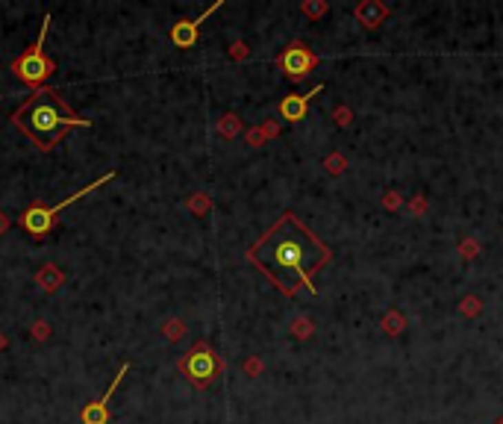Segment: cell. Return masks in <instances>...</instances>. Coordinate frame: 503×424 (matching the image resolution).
<instances>
[{
    "instance_id": "2",
    "label": "cell",
    "mask_w": 503,
    "mask_h": 424,
    "mask_svg": "<svg viewBox=\"0 0 503 424\" xmlns=\"http://www.w3.org/2000/svg\"><path fill=\"white\" fill-rule=\"evenodd\" d=\"M12 121H15V127L24 130V133L36 141L41 150H50L53 145H57L59 136H62V130H68V127H89L85 118H76L68 110V103H65L57 92H48V89H41V92L32 94L30 103H24L12 115Z\"/></svg>"
},
{
    "instance_id": "11",
    "label": "cell",
    "mask_w": 503,
    "mask_h": 424,
    "mask_svg": "<svg viewBox=\"0 0 503 424\" xmlns=\"http://www.w3.org/2000/svg\"><path fill=\"white\" fill-rule=\"evenodd\" d=\"M165 333L171 336V339H177V336H180L183 330H180V324H177V321H174V324H168V330H165Z\"/></svg>"
},
{
    "instance_id": "8",
    "label": "cell",
    "mask_w": 503,
    "mask_h": 424,
    "mask_svg": "<svg viewBox=\"0 0 503 424\" xmlns=\"http://www.w3.org/2000/svg\"><path fill=\"white\" fill-rule=\"evenodd\" d=\"M127 368L130 365H121V372L115 374V380H112V386L106 389V395L101 398V401H94V404H89L83 410V424H106L109 421V412H106V404H109V398L115 395V389H118V383L124 380V374H127Z\"/></svg>"
},
{
    "instance_id": "5",
    "label": "cell",
    "mask_w": 503,
    "mask_h": 424,
    "mask_svg": "<svg viewBox=\"0 0 503 424\" xmlns=\"http://www.w3.org/2000/svg\"><path fill=\"white\" fill-rule=\"evenodd\" d=\"M183 372L192 377V383H198V386H209V383H212V377L218 374V356L212 354V347H209V345L201 342V345H194V347H192V354L183 360Z\"/></svg>"
},
{
    "instance_id": "7",
    "label": "cell",
    "mask_w": 503,
    "mask_h": 424,
    "mask_svg": "<svg viewBox=\"0 0 503 424\" xmlns=\"http://www.w3.org/2000/svg\"><path fill=\"white\" fill-rule=\"evenodd\" d=\"M221 6H224V0H218V3H212L198 21H177V24H174V30H171V41H174L177 48H192L194 41H198V30H201V24L215 12V9H221Z\"/></svg>"
},
{
    "instance_id": "13",
    "label": "cell",
    "mask_w": 503,
    "mask_h": 424,
    "mask_svg": "<svg viewBox=\"0 0 503 424\" xmlns=\"http://www.w3.org/2000/svg\"><path fill=\"white\" fill-rule=\"evenodd\" d=\"M324 9H327V6H324V3H318V6H306V12H309V15H321Z\"/></svg>"
},
{
    "instance_id": "14",
    "label": "cell",
    "mask_w": 503,
    "mask_h": 424,
    "mask_svg": "<svg viewBox=\"0 0 503 424\" xmlns=\"http://www.w3.org/2000/svg\"><path fill=\"white\" fill-rule=\"evenodd\" d=\"M497 424H503V416H500V418H497Z\"/></svg>"
},
{
    "instance_id": "1",
    "label": "cell",
    "mask_w": 503,
    "mask_h": 424,
    "mask_svg": "<svg viewBox=\"0 0 503 424\" xmlns=\"http://www.w3.org/2000/svg\"><path fill=\"white\" fill-rule=\"evenodd\" d=\"M330 248L294 212H283L247 251V259L283 295H298L300 289L318 295L312 277L330 263Z\"/></svg>"
},
{
    "instance_id": "3",
    "label": "cell",
    "mask_w": 503,
    "mask_h": 424,
    "mask_svg": "<svg viewBox=\"0 0 503 424\" xmlns=\"http://www.w3.org/2000/svg\"><path fill=\"white\" fill-rule=\"evenodd\" d=\"M115 174L109 171V174H103V177H97L92 186H83V189H76L71 198H65L62 203H57V206H50V210H45V206H30V210L24 212V227H27V233H32V236H45L50 227H53V221H57V215L62 212V210H68V206L74 203V201H80L83 194H89V192H94V189H101L106 180H112Z\"/></svg>"
},
{
    "instance_id": "10",
    "label": "cell",
    "mask_w": 503,
    "mask_h": 424,
    "mask_svg": "<svg viewBox=\"0 0 503 424\" xmlns=\"http://www.w3.org/2000/svg\"><path fill=\"white\" fill-rule=\"evenodd\" d=\"M356 18L362 21L368 30H374V27H380L382 21L389 18V6H382L380 0H365V3L356 6Z\"/></svg>"
},
{
    "instance_id": "9",
    "label": "cell",
    "mask_w": 503,
    "mask_h": 424,
    "mask_svg": "<svg viewBox=\"0 0 503 424\" xmlns=\"http://www.w3.org/2000/svg\"><path fill=\"white\" fill-rule=\"evenodd\" d=\"M324 92V83H318L315 89H309L306 94H289L286 101L280 103V115L286 118V121H300V118H306V106H309V101L315 94Z\"/></svg>"
},
{
    "instance_id": "12",
    "label": "cell",
    "mask_w": 503,
    "mask_h": 424,
    "mask_svg": "<svg viewBox=\"0 0 503 424\" xmlns=\"http://www.w3.org/2000/svg\"><path fill=\"white\" fill-rule=\"evenodd\" d=\"M45 336H48V324L39 321V324H36V339H45Z\"/></svg>"
},
{
    "instance_id": "6",
    "label": "cell",
    "mask_w": 503,
    "mask_h": 424,
    "mask_svg": "<svg viewBox=\"0 0 503 424\" xmlns=\"http://www.w3.org/2000/svg\"><path fill=\"white\" fill-rule=\"evenodd\" d=\"M277 65H280L283 74H289V77H294V80H303L306 74L318 65V57H315L306 45H300V41H291V45L280 53Z\"/></svg>"
},
{
    "instance_id": "4",
    "label": "cell",
    "mask_w": 503,
    "mask_h": 424,
    "mask_svg": "<svg viewBox=\"0 0 503 424\" xmlns=\"http://www.w3.org/2000/svg\"><path fill=\"white\" fill-rule=\"evenodd\" d=\"M48 30H50V15H45V24H41L39 41L30 48V53H24L21 59H15V62H12V71L18 74V80H24L27 85H39V83H45V77L53 71V62L45 57V39H48Z\"/></svg>"
}]
</instances>
